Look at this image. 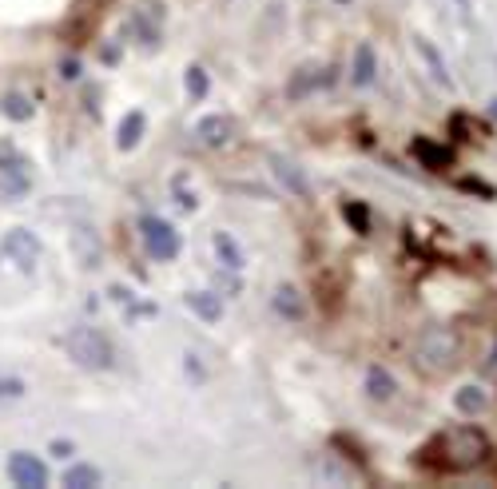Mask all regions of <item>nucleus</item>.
Listing matches in <instances>:
<instances>
[{
	"label": "nucleus",
	"instance_id": "nucleus-1",
	"mask_svg": "<svg viewBox=\"0 0 497 489\" xmlns=\"http://www.w3.org/2000/svg\"><path fill=\"white\" fill-rule=\"evenodd\" d=\"M490 434L477 430V426H450V430L434 434L430 442L422 445V466L426 469H442V474H466V469H477L485 458H490Z\"/></svg>",
	"mask_w": 497,
	"mask_h": 489
},
{
	"label": "nucleus",
	"instance_id": "nucleus-2",
	"mask_svg": "<svg viewBox=\"0 0 497 489\" xmlns=\"http://www.w3.org/2000/svg\"><path fill=\"white\" fill-rule=\"evenodd\" d=\"M64 355L72 358L80 371H92V374H104L116 366V342L108 338L100 326H88V322H76L64 330Z\"/></svg>",
	"mask_w": 497,
	"mask_h": 489
},
{
	"label": "nucleus",
	"instance_id": "nucleus-3",
	"mask_svg": "<svg viewBox=\"0 0 497 489\" xmlns=\"http://www.w3.org/2000/svg\"><path fill=\"white\" fill-rule=\"evenodd\" d=\"M461 358V342L453 326H426L414 342V363L422 374L438 379V374H450Z\"/></svg>",
	"mask_w": 497,
	"mask_h": 489
},
{
	"label": "nucleus",
	"instance_id": "nucleus-4",
	"mask_svg": "<svg viewBox=\"0 0 497 489\" xmlns=\"http://www.w3.org/2000/svg\"><path fill=\"white\" fill-rule=\"evenodd\" d=\"M140 243H143V251H148L151 263H171V259H179V251H183L179 231L159 216H140Z\"/></svg>",
	"mask_w": 497,
	"mask_h": 489
},
{
	"label": "nucleus",
	"instance_id": "nucleus-5",
	"mask_svg": "<svg viewBox=\"0 0 497 489\" xmlns=\"http://www.w3.org/2000/svg\"><path fill=\"white\" fill-rule=\"evenodd\" d=\"M0 255H4L8 263H12L20 274H32L40 267V255H45V247H40V239L32 235L29 227H8L4 239H0Z\"/></svg>",
	"mask_w": 497,
	"mask_h": 489
},
{
	"label": "nucleus",
	"instance_id": "nucleus-6",
	"mask_svg": "<svg viewBox=\"0 0 497 489\" xmlns=\"http://www.w3.org/2000/svg\"><path fill=\"white\" fill-rule=\"evenodd\" d=\"M32 187V159L24 156L16 143H0V192L20 200L24 192Z\"/></svg>",
	"mask_w": 497,
	"mask_h": 489
},
{
	"label": "nucleus",
	"instance_id": "nucleus-7",
	"mask_svg": "<svg viewBox=\"0 0 497 489\" xmlns=\"http://www.w3.org/2000/svg\"><path fill=\"white\" fill-rule=\"evenodd\" d=\"M127 32L140 40V48L156 53L164 45V4H135L127 12Z\"/></svg>",
	"mask_w": 497,
	"mask_h": 489
},
{
	"label": "nucleus",
	"instance_id": "nucleus-8",
	"mask_svg": "<svg viewBox=\"0 0 497 489\" xmlns=\"http://www.w3.org/2000/svg\"><path fill=\"white\" fill-rule=\"evenodd\" d=\"M68 247H72V259H76L80 271L104 267V243H100V235L88 227V223H76V227L68 231Z\"/></svg>",
	"mask_w": 497,
	"mask_h": 489
},
{
	"label": "nucleus",
	"instance_id": "nucleus-9",
	"mask_svg": "<svg viewBox=\"0 0 497 489\" xmlns=\"http://www.w3.org/2000/svg\"><path fill=\"white\" fill-rule=\"evenodd\" d=\"M271 175L279 179V187L287 195H295V200H311V175H306L303 163H295L290 156H282V151H271Z\"/></svg>",
	"mask_w": 497,
	"mask_h": 489
},
{
	"label": "nucleus",
	"instance_id": "nucleus-10",
	"mask_svg": "<svg viewBox=\"0 0 497 489\" xmlns=\"http://www.w3.org/2000/svg\"><path fill=\"white\" fill-rule=\"evenodd\" d=\"M191 140L200 143V148H211V151L227 148V143L235 140V119L223 116V111H216V116H203L200 124L191 127Z\"/></svg>",
	"mask_w": 497,
	"mask_h": 489
},
{
	"label": "nucleus",
	"instance_id": "nucleus-11",
	"mask_svg": "<svg viewBox=\"0 0 497 489\" xmlns=\"http://www.w3.org/2000/svg\"><path fill=\"white\" fill-rule=\"evenodd\" d=\"M8 477H12V485H20V489H45L48 485V466L37 458V453L16 450L12 458H8Z\"/></svg>",
	"mask_w": 497,
	"mask_h": 489
},
{
	"label": "nucleus",
	"instance_id": "nucleus-12",
	"mask_svg": "<svg viewBox=\"0 0 497 489\" xmlns=\"http://www.w3.org/2000/svg\"><path fill=\"white\" fill-rule=\"evenodd\" d=\"M327 84H334V68L303 64L295 76H290V84H287V96H290V100H306V96H311V92L327 88Z\"/></svg>",
	"mask_w": 497,
	"mask_h": 489
},
{
	"label": "nucleus",
	"instance_id": "nucleus-13",
	"mask_svg": "<svg viewBox=\"0 0 497 489\" xmlns=\"http://www.w3.org/2000/svg\"><path fill=\"white\" fill-rule=\"evenodd\" d=\"M410 151H414V159L422 163L426 171H450L453 167V151L445 148V143H434L430 135H414Z\"/></svg>",
	"mask_w": 497,
	"mask_h": 489
},
{
	"label": "nucleus",
	"instance_id": "nucleus-14",
	"mask_svg": "<svg viewBox=\"0 0 497 489\" xmlns=\"http://www.w3.org/2000/svg\"><path fill=\"white\" fill-rule=\"evenodd\" d=\"M183 306L195 314V319H203V322H219L223 319V295L219 290H187L183 295Z\"/></svg>",
	"mask_w": 497,
	"mask_h": 489
},
{
	"label": "nucleus",
	"instance_id": "nucleus-15",
	"mask_svg": "<svg viewBox=\"0 0 497 489\" xmlns=\"http://www.w3.org/2000/svg\"><path fill=\"white\" fill-rule=\"evenodd\" d=\"M374 80H379V53H374V45H358L354 60H350V84L354 88H371Z\"/></svg>",
	"mask_w": 497,
	"mask_h": 489
},
{
	"label": "nucleus",
	"instance_id": "nucleus-16",
	"mask_svg": "<svg viewBox=\"0 0 497 489\" xmlns=\"http://www.w3.org/2000/svg\"><path fill=\"white\" fill-rule=\"evenodd\" d=\"M143 135H148V116H143L140 108H132L116 127V148L119 151H135L143 143Z\"/></svg>",
	"mask_w": 497,
	"mask_h": 489
},
{
	"label": "nucleus",
	"instance_id": "nucleus-17",
	"mask_svg": "<svg viewBox=\"0 0 497 489\" xmlns=\"http://www.w3.org/2000/svg\"><path fill=\"white\" fill-rule=\"evenodd\" d=\"M271 306H275V314H279V319H287V322H303L306 319V298L298 295V287H290V282L275 287Z\"/></svg>",
	"mask_w": 497,
	"mask_h": 489
},
{
	"label": "nucleus",
	"instance_id": "nucleus-18",
	"mask_svg": "<svg viewBox=\"0 0 497 489\" xmlns=\"http://www.w3.org/2000/svg\"><path fill=\"white\" fill-rule=\"evenodd\" d=\"M414 53L426 60V68H430V76H434V84H442V88H453V76H450V68H445V60L442 53L430 45V40L422 37V32H414Z\"/></svg>",
	"mask_w": 497,
	"mask_h": 489
},
{
	"label": "nucleus",
	"instance_id": "nucleus-19",
	"mask_svg": "<svg viewBox=\"0 0 497 489\" xmlns=\"http://www.w3.org/2000/svg\"><path fill=\"white\" fill-rule=\"evenodd\" d=\"M211 247H216V259L227 271H243L247 267V255H243V247L235 243V235H231V231H216V235H211Z\"/></svg>",
	"mask_w": 497,
	"mask_h": 489
},
{
	"label": "nucleus",
	"instance_id": "nucleus-20",
	"mask_svg": "<svg viewBox=\"0 0 497 489\" xmlns=\"http://www.w3.org/2000/svg\"><path fill=\"white\" fill-rule=\"evenodd\" d=\"M394 394H398V379H394L387 366H371V371H366V398L394 402Z\"/></svg>",
	"mask_w": 497,
	"mask_h": 489
},
{
	"label": "nucleus",
	"instance_id": "nucleus-21",
	"mask_svg": "<svg viewBox=\"0 0 497 489\" xmlns=\"http://www.w3.org/2000/svg\"><path fill=\"white\" fill-rule=\"evenodd\" d=\"M0 111H4L12 124H24V119L37 116V104H32L29 92H16L12 88V92H4V96H0Z\"/></svg>",
	"mask_w": 497,
	"mask_h": 489
},
{
	"label": "nucleus",
	"instance_id": "nucleus-22",
	"mask_svg": "<svg viewBox=\"0 0 497 489\" xmlns=\"http://www.w3.org/2000/svg\"><path fill=\"white\" fill-rule=\"evenodd\" d=\"M453 406H458V414L477 418L485 406H490V394H485L482 386H474V382H469V386H461V390L453 394Z\"/></svg>",
	"mask_w": 497,
	"mask_h": 489
},
{
	"label": "nucleus",
	"instance_id": "nucleus-23",
	"mask_svg": "<svg viewBox=\"0 0 497 489\" xmlns=\"http://www.w3.org/2000/svg\"><path fill=\"white\" fill-rule=\"evenodd\" d=\"M183 88H187V96H191V100H208V92H211V76H208V68H203V64H187V72H183Z\"/></svg>",
	"mask_w": 497,
	"mask_h": 489
},
{
	"label": "nucleus",
	"instance_id": "nucleus-24",
	"mask_svg": "<svg viewBox=\"0 0 497 489\" xmlns=\"http://www.w3.org/2000/svg\"><path fill=\"white\" fill-rule=\"evenodd\" d=\"M342 219L350 223V227H354V235H371V208H366L363 200H346L342 203Z\"/></svg>",
	"mask_w": 497,
	"mask_h": 489
},
{
	"label": "nucleus",
	"instance_id": "nucleus-25",
	"mask_svg": "<svg viewBox=\"0 0 497 489\" xmlns=\"http://www.w3.org/2000/svg\"><path fill=\"white\" fill-rule=\"evenodd\" d=\"M104 482V474H100L96 466H72V469H64V485L68 489H92V485H100Z\"/></svg>",
	"mask_w": 497,
	"mask_h": 489
},
{
	"label": "nucleus",
	"instance_id": "nucleus-26",
	"mask_svg": "<svg viewBox=\"0 0 497 489\" xmlns=\"http://www.w3.org/2000/svg\"><path fill=\"white\" fill-rule=\"evenodd\" d=\"M171 192H175V203H179L183 211H195V208H200V195H195V187H187V179H183V175H179L175 183H171Z\"/></svg>",
	"mask_w": 497,
	"mask_h": 489
},
{
	"label": "nucleus",
	"instance_id": "nucleus-27",
	"mask_svg": "<svg viewBox=\"0 0 497 489\" xmlns=\"http://www.w3.org/2000/svg\"><path fill=\"white\" fill-rule=\"evenodd\" d=\"M29 394V382L16 379V374H8V379H0V402H16Z\"/></svg>",
	"mask_w": 497,
	"mask_h": 489
},
{
	"label": "nucleus",
	"instance_id": "nucleus-28",
	"mask_svg": "<svg viewBox=\"0 0 497 489\" xmlns=\"http://www.w3.org/2000/svg\"><path fill=\"white\" fill-rule=\"evenodd\" d=\"M461 187H466V192H482V195H490V200L497 195L490 183H482V179H461Z\"/></svg>",
	"mask_w": 497,
	"mask_h": 489
},
{
	"label": "nucleus",
	"instance_id": "nucleus-29",
	"mask_svg": "<svg viewBox=\"0 0 497 489\" xmlns=\"http://www.w3.org/2000/svg\"><path fill=\"white\" fill-rule=\"evenodd\" d=\"M60 76H64V80H76V76H80V60H60Z\"/></svg>",
	"mask_w": 497,
	"mask_h": 489
},
{
	"label": "nucleus",
	"instance_id": "nucleus-30",
	"mask_svg": "<svg viewBox=\"0 0 497 489\" xmlns=\"http://www.w3.org/2000/svg\"><path fill=\"white\" fill-rule=\"evenodd\" d=\"M53 453H56L60 461H68V458L76 453V445H72V442H60V437H56V442H53Z\"/></svg>",
	"mask_w": 497,
	"mask_h": 489
},
{
	"label": "nucleus",
	"instance_id": "nucleus-31",
	"mask_svg": "<svg viewBox=\"0 0 497 489\" xmlns=\"http://www.w3.org/2000/svg\"><path fill=\"white\" fill-rule=\"evenodd\" d=\"M485 371H497V346L490 350V358H485Z\"/></svg>",
	"mask_w": 497,
	"mask_h": 489
},
{
	"label": "nucleus",
	"instance_id": "nucleus-32",
	"mask_svg": "<svg viewBox=\"0 0 497 489\" xmlns=\"http://www.w3.org/2000/svg\"><path fill=\"white\" fill-rule=\"evenodd\" d=\"M490 116H493V119H497V96H493V100H490Z\"/></svg>",
	"mask_w": 497,
	"mask_h": 489
}]
</instances>
